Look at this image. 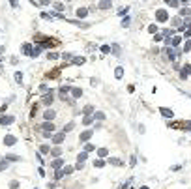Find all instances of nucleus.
<instances>
[{"label": "nucleus", "instance_id": "nucleus-35", "mask_svg": "<svg viewBox=\"0 0 191 189\" xmlns=\"http://www.w3.org/2000/svg\"><path fill=\"white\" fill-rule=\"evenodd\" d=\"M15 81H17V82H21V81H23V73H21V71L15 73Z\"/></svg>", "mask_w": 191, "mask_h": 189}, {"label": "nucleus", "instance_id": "nucleus-34", "mask_svg": "<svg viewBox=\"0 0 191 189\" xmlns=\"http://www.w3.org/2000/svg\"><path fill=\"white\" fill-rule=\"evenodd\" d=\"M148 32L156 34V32H157V26H156V25H150V26H148Z\"/></svg>", "mask_w": 191, "mask_h": 189}, {"label": "nucleus", "instance_id": "nucleus-7", "mask_svg": "<svg viewBox=\"0 0 191 189\" xmlns=\"http://www.w3.org/2000/svg\"><path fill=\"white\" fill-rule=\"evenodd\" d=\"M41 129H45V135H51L53 129H54V125H53L51 122H45V124L41 125Z\"/></svg>", "mask_w": 191, "mask_h": 189}, {"label": "nucleus", "instance_id": "nucleus-48", "mask_svg": "<svg viewBox=\"0 0 191 189\" xmlns=\"http://www.w3.org/2000/svg\"><path fill=\"white\" fill-rule=\"evenodd\" d=\"M141 189H148V187H146V185H142V187H141Z\"/></svg>", "mask_w": 191, "mask_h": 189}, {"label": "nucleus", "instance_id": "nucleus-31", "mask_svg": "<svg viewBox=\"0 0 191 189\" xmlns=\"http://www.w3.org/2000/svg\"><path fill=\"white\" fill-rule=\"evenodd\" d=\"M113 52H114V56H120V47L114 45V47H113Z\"/></svg>", "mask_w": 191, "mask_h": 189}, {"label": "nucleus", "instance_id": "nucleus-25", "mask_svg": "<svg viewBox=\"0 0 191 189\" xmlns=\"http://www.w3.org/2000/svg\"><path fill=\"white\" fill-rule=\"evenodd\" d=\"M103 165H105V161H103V159H96V161H94V167H98V169H101Z\"/></svg>", "mask_w": 191, "mask_h": 189}, {"label": "nucleus", "instance_id": "nucleus-40", "mask_svg": "<svg viewBox=\"0 0 191 189\" xmlns=\"http://www.w3.org/2000/svg\"><path fill=\"white\" fill-rule=\"evenodd\" d=\"M169 6H171V7H178V6H180V2H176V0H171Z\"/></svg>", "mask_w": 191, "mask_h": 189}, {"label": "nucleus", "instance_id": "nucleus-30", "mask_svg": "<svg viewBox=\"0 0 191 189\" xmlns=\"http://www.w3.org/2000/svg\"><path fill=\"white\" fill-rule=\"evenodd\" d=\"M71 129H73V122H69V124H66V127H64L62 131H64V133H68V131H71Z\"/></svg>", "mask_w": 191, "mask_h": 189}, {"label": "nucleus", "instance_id": "nucleus-16", "mask_svg": "<svg viewBox=\"0 0 191 189\" xmlns=\"http://www.w3.org/2000/svg\"><path fill=\"white\" fill-rule=\"evenodd\" d=\"M92 122H94V116H92V114H86V116L83 118V124H84V125H88V124H92Z\"/></svg>", "mask_w": 191, "mask_h": 189}, {"label": "nucleus", "instance_id": "nucleus-45", "mask_svg": "<svg viewBox=\"0 0 191 189\" xmlns=\"http://www.w3.org/2000/svg\"><path fill=\"white\" fill-rule=\"evenodd\" d=\"M6 167H8V161H4V159H2V163H0V169H2V170H4Z\"/></svg>", "mask_w": 191, "mask_h": 189}, {"label": "nucleus", "instance_id": "nucleus-37", "mask_svg": "<svg viewBox=\"0 0 191 189\" xmlns=\"http://www.w3.org/2000/svg\"><path fill=\"white\" fill-rule=\"evenodd\" d=\"M101 52H105V54L111 52V47H109V45H103V47H101Z\"/></svg>", "mask_w": 191, "mask_h": 189}, {"label": "nucleus", "instance_id": "nucleus-22", "mask_svg": "<svg viewBox=\"0 0 191 189\" xmlns=\"http://www.w3.org/2000/svg\"><path fill=\"white\" fill-rule=\"evenodd\" d=\"M122 75H124V67H116L114 77H116V79H122Z\"/></svg>", "mask_w": 191, "mask_h": 189}, {"label": "nucleus", "instance_id": "nucleus-8", "mask_svg": "<svg viewBox=\"0 0 191 189\" xmlns=\"http://www.w3.org/2000/svg\"><path fill=\"white\" fill-rule=\"evenodd\" d=\"M23 52H25L26 56H32V52H34V47H32L30 43H25V45H23Z\"/></svg>", "mask_w": 191, "mask_h": 189}, {"label": "nucleus", "instance_id": "nucleus-23", "mask_svg": "<svg viewBox=\"0 0 191 189\" xmlns=\"http://www.w3.org/2000/svg\"><path fill=\"white\" fill-rule=\"evenodd\" d=\"M180 41H182V37H180V36H174V37H172V41H171V45L176 47V45H180Z\"/></svg>", "mask_w": 191, "mask_h": 189}, {"label": "nucleus", "instance_id": "nucleus-11", "mask_svg": "<svg viewBox=\"0 0 191 189\" xmlns=\"http://www.w3.org/2000/svg\"><path fill=\"white\" fill-rule=\"evenodd\" d=\"M159 112H161L165 118H172V116H174V112L171 111V109H165V107H161V109H159Z\"/></svg>", "mask_w": 191, "mask_h": 189}, {"label": "nucleus", "instance_id": "nucleus-44", "mask_svg": "<svg viewBox=\"0 0 191 189\" xmlns=\"http://www.w3.org/2000/svg\"><path fill=\"white\" fill-rule=\"evenodd\" d=\"M163 34H165L167 37H169V36H172V30H169V28H167V30H163Z\"/></svg>", "mask_w": 191, "mask_h": 189}, {"label": "nucleus", "instance_id": "nucleus-1", "mask_svg": "<svg viewBox=\"0 0 191 189\" xmlns=\"http://www.w3.org/2000/svg\"><path fill=\"white\" fill-rule=\"evenodd\" d=\"M171 127L172 129L182 127V129H186V131H191V122H174V124H171Z\"/></svg>", "mask_w": 191, "mask_h": 189}, {"label": "nucleus", "instance_id": "nucleus-42", "mask_svg": "<svg viewBox=\"0 0 191 189\" xmlns=\"http://www.w3.org/2000/svg\"><path fill=\"white\" fill-rule=\"evenodd\" d=\"M6 159H10V161H19V157H17V155H8Z\"/></svg>", "mask_w": 191, "mask_h": 189}, {"label": "nucleus", "instance_id": "nucleus-2", "mask_svg": "<svg viewBox=\"0 0 191 189\" xmlns=\"http://www.w3.org/2000/svg\"><path fill=\"white\" fill-rule=\"evenodd\" d=\"M156 19L159 22H165L167 19H169V13H167V10H157L156 11Z\"/></svg>", "mask_w": 191, "mask_h": 189}, {"label": "nucleus", "instance_id": "nucleus-36", "mask_svg": "<svg viewBox=\"0 0 191 189\" xmlns=\"http://www.w3.org/2000/svg\"><path fill=\"white\" fill-rule=\"evenodd\" d=\"M17 187H19V182H15V180L10 182V189H17Z\"/></svg>", "mask_w": 191, "mask_h": 189}, {"label": "nucleus", "instance_id": "nucleus-9", "mask_svg": "<svg viewBox=\"0 0 191 189\" xmlns=\"http://www.w3.org/2000/svg\"><path fill=\"white\" fill-rule=\"evenodd\" d=\"M51 165H53V169L60 170V169H62V165H64V159H62V157H56V159H54V161H53Z\"/></svg>", "mask_w": 191, "mask_h": 189}, {"label": "nucleus", "instance_id": "nucleus-28", "mask_svg": "<svg viewBox=\"0 0 191 189\" xmlns=\"http://www.w3.org/2000/svg\"><path fill=\"white\" fill-rule=\"evenodd\" d=\"M182 73H184V75H191V66L186 64V66H184V71H182Z\"/></svg>", "mask_w": 191, "mask_h": 189}, {"label": "nucleus", "instance_id": "nucleus-15", "mask_svg": "<svg viewBox=\"0 0 191 189\" xmlns=\"http://www.w3.org/2000/svg\"><path fill=\"white\" fill-rule=\"evenodd\" d=\"M71 96H73V97H81L83 96V90L81 88H71Z\"/></svg>", "mask_w": 191, "mask_h": 189}, {"label": "nucleus", "instance_id": "nucleus-6", "mask_svg": "<svg viewBox=\"0 0 191 189\" xmlns=\"http://www.w3.org/2000/svg\"><path fill=\"white\" fill-rule=\"evenodd\" d=\"M64 137H66V133H64V131H62V133H56V135L53 137V142H54V144H60V142H64Z\"/></svg>", "mask_w": 191, "mask_h": 189}, {"label": "nucleus", "instance_id": "nucleus-24", "mask_svg": "<svg viewBox=\"0 0 191 189\" xmlns=\"http://www.w3.org/2000/svg\"><path fill=\"white\" fill-rule=\"evenodd\" d=\"M107 154H109L107 148H99V150H98V155H99V157H105Z\"/></svg>", "mask_w": 191, "mask_h": 189}, {"label": "nucleus", "instance_id": "nucleus-20", "mask_svg": "<svg viewBox=\"0 0 191 189\" xmlns=\"http://www.w3.org/2000/svg\"><path fill=\"white\" fill-rule=\"evenodd\" d=\"M60 170H62L64 176H68V174H71V172H73V167H64V169H60Z\"/></svg>", "mask_w": 191, "mask_h": 189}, {"label": "nucleus", "instance_id": "nucleus-5", "mask_svg": "<svg viewBox=\"0 0 191 189\" xmlns=\"http://www.w3.org/2000/svg\"><path fill=\"white\" fill-rule=\"evenodd\" d=\"M94 135V129H88V131H83L81 133V137H79V140H83V142H84V140H88L90 137Z\"/></svg>", "mask_w": 191, "mask_h": 189}, {"label": "nucleus", "instance_id": "nucleus-38", "mask_svg": "<svg viewBox=\"0 0 191 189\" xmlns=\"http://www.w3.org/2000/svg\"><path fill=\"white\" fill-rule=\"evenodd\" d=\"M84 152H94V144H86L84 146Z\"/></svg>", "mask_w": 191, "mask_h": 189}, {"label": "nucleus", "instance_id": "nucleus-46", "mask_svg": "<svg viewBox=\"0 0 191 189\" xmlns=\"http://www.w3.org/2000/svg\"><path fill=\"white\" fill-rule=\"evenodd\" d=\"M127 10H129V7H122V10L118 11V13H120V15H126V13H127Z\"/></svg>", "mask_w": 191, "mask_h": 189}, {"label": "nucleus", "instance_id": "nucleus-43", "mask_svg": "<svg viewBox=\"0 0 191 189\" xmlns=\"http://www.w3.org/2000/svg\"><path fill=\"white\" fill-rule=\"evenodd\" d=\"M47 58H51V60H56V58H58V54H54V52H51V54H47Z\"/></svg>", "mask_w": 191, "mask_h": 189}, {"label": "nucleus", "instance_id": "nucleus-41", "mask_svg": "<svg viewBox=\"0 0 191 189\" xmlns=\"http://www.w3.org/2000/svg\"><path fill=\"white\" fill-rule=\"evenodd\" d=\"M54 178H56V180L64 178V174H62V170H56V172H54Z\"/></svg>", "mask_w": 191, "mask_h": 189}, {"label": "nucleus", "instance_id": "nucleus-3", "mask_svg": "<svg viewBox=\"0 0 191 189\" xmlns=\"http://www.w3.org/2000/svg\"><path fill=\"white\" fill-rule=\"evenodd\" d=\"M54 116H56V112H54V111H51V109H47V111L43 112V118H45L47 122H51V120H54Z\"/></svg>", "mask_w": 191, "mask_h": 189}, {"label": "nucleus", "instance_id": "nucleus-4", "mask_svg": "<svg viewBox=\"0 0 191 189\" xmlns=\"http://www.w3.org/2000/svg\"><path fill=\"white\" fill-rule=\"evenodd\" d=\"M15 142H17V139H15L13 135H6V137H4V144H6V146H13Z\"/></svg>", "mask_w": 191, "mask_h": 189}, {"label": "nucleus", "instance_id": "nucleus-19", "mask_svg": "<svg viewBox=\"0 0 191 189\" xmlns=\"http://www.w3.org/2000/svg\"><path fill=\"white\" fill-rule=\"evenodd\" d=\"M41 103H43V105H51V103H53V96H51V94H49V96H45V97L41 99Z\"/></svg>", "mask_w": 191, "mask_h": 189}, {"label": "nucleus", "instance_id": "nucleus-17", "mask_svg": "<svg viewBox=\"0 0 191 189\" xmlns=\"http://www.w3.org/2000/svg\"><path fill=\"white\" fill-rule=\"evenodd\" d=\"M86 13H88L86 7H79V10H77V17H86Z\"/></svg>", "mask_w": 191, "mask_h": 189}, {"label": "nucleus", "instance_id": "nucleus-18", "mask_svg": "<svg viewBox=\"0 0 191 189\" xmlns=\"http://www.w3.org/2000/svg\"><path fill=\"white\" fill-rule=\"evenodd\" d=\"M58 92H60V96L64 97L68 92H71V88H69V86H60V90H58Z\"/></svg>", "mask_w": 191, "mask_h": 189}, {"label": "nucleus", "instance_id": "nucleus-10", "mask_svg": "<svg viewBox=\"0 0 191 189\" xmlns=\"http://www.w3.org/2000/svg\"><path fill=\"white\" fill-rule=\"evenodd\" d=\"M13 120H15L13 116H2V118H0V124H2V125H10V124H13Z\"/></svg>", "mask_w": 191, "mask_h": 189}, {"label": "nucleus", "instance_id": "nucleus-29", "mask_svg": "<svg viewBox=\"0 0 191 189\" xmlns=\"http://www.w3.org/2000/svg\"><path fill=\"white\" fill-rule=\"evenodd\" d=\"M83 112H86V114H90V112H94V107H92V105H86V107L83 109Z\"/></svg>", "mask_w": 191, "mask_h": 189}, {"label": "nucleus", "instance_id": "nucleus-14", "mask_svg": "<svg viewBox=\"0 0 191 189\" xmlns=\"http://www.w3.org/2000/svg\"><path fill=\"white\" fill-rule=\"evenodd\" d=\"M111 6H113V4H111V2H107V0H105V2H99V4H98V7H99V10H111Z\"/></svg>", "mask_w": 191, "mask_h": 189}, {"label": "nucleus", "instance_id": "nucleus-32", "mask_svg": "<svg viewBox=\"0 0 191 189\" xmlns=\"http://www.w3.org/2000/svg\"><path fill=\"white\" fill-rule=\"evenodd\" d=\"M180 15H182V17H186V15H189V10H187V7H182V10H180Z\"/></svg>", "mask_w": 191, "mask_h": 189}, {"label": "nucleus", "instance_id": "nucleus-47", "mask_svg": "<svg viewBox=\"0 0 191 189\" xmlns=\"http://www.w3.org/2000/svg\"><path fill=\"white\" fill-rule=\"evenodd\" d=\"M184 36H186V37H191V28H187V30H186Z\"/></svg>", "mask_w": 191, "mask_h": 189}, {"label": "nucleus", "instance_id": "nucleus-39", "mask_svg": "<svg viewBox=\"0 0 191 189\" xmlns=\"http://www.w3.org/2000/svg\"><path fill=\"white\" fill-rule=\"evenodd\" d=\"M60 154H62V148H54V150H53V155H56V157H58Z\"/></svg>", "mask_w": 191, "mask_h": 189}, {"label": "nucleus", "instance_id": "nucleus-13", "mask_svg": "<svg viewBox=\"0 0 191 189\" xmlns=\"http://www.w3.org/2000/svg\"><path fill=\"white\" fill-rule=\"evenodd\" d=\"M109 163H113L114 167H122V165H124V161H120L118 157H111V159H109Z\"/></svg>", "mask_w": 191, "mask_h": 189}, {"label": "nucleus", "instance_id": "nucleus-27", "mask_svg": "<svg viewBox=\"0 0 191 189\" xmlns=\"http://www.w3.org/2000/svg\"><path fill=\"white\" fill-rule=\"evenodd\" d=\"M39 152H41V154H49V152H51V148L47 146V144H43L41 148H39Z\"/></svg>", "mask_w": 191, "mask_h": 189}, {"label": "nucleus", "instance_id": "nucleus-12", "mask_svg": "<svg viewBox=\"0 0 191 189\" xmlns=\"http://www.w3.org/2000/svg\"><path fill=\"white\" fill-rule=\"evenodd\" d=\"M86 157H88V152H81V154L77 155V163H84Z\"/></svg>", "mask_w": 191, "mask_h": 189}, {"label": "nucleus", "instance_id": "nucleus-21", "mask_svg": "<svg viewBox=\"0 0 191 189\" xmlns=\"http://www.w3.org/2000/svg\"><path fill=\"white\" fill-rule=\"evenodd\" d=\"M71 62H73V64H84V58L83 56H73Z\"/></svg>", "mask_w": 191, "mask_h": 189}, {"label": "nucleus", "instance_id": "nucleus-26", "mask_svg": "<svg viewBox=\"0 0 191 189\" xmlns=\"http://www.w3.org/2000/svg\"><path fill=\"white\" fill-rule=\"evenodd\" d=\"M189 51H191V39H187L186 45H184V52H189Z\"/></svg>", "mask_w": 191, "mask_h": 189}, {"label": "nucleus", "instance_id": "nucleus-33", "mask_svg": "<svg viewBox=\"0 0 191 189\" xmlns=\"http://www.w3.org/2000/svg\"><path fill=\"white\" fill-rule=\"evenodd\" d=\"M94 118H98V120H105V114H103V112H96Z\"/></svg>", "mask_w": 191, "mask_h": 189}]
</instances>
